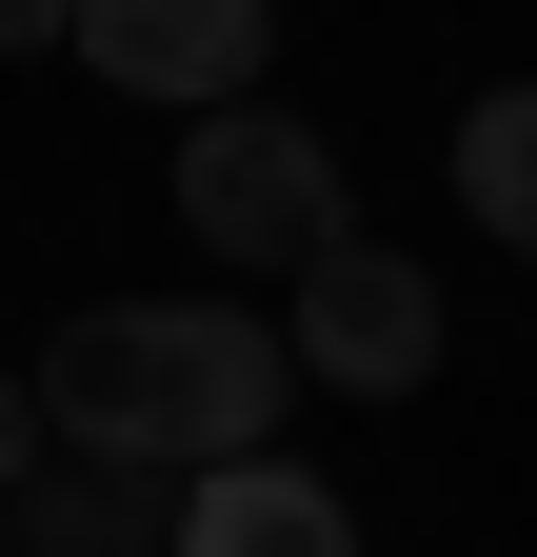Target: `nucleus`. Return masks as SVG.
Instances as JSON below:
<instances>
[{"instance_id": "f257e3e1", "label": "nucleus", "mask_w": 537, "mask_h": 557, "mask_svg": "<svg viewBox=\"0 0 537 557\" xmlns=\"http://www.w3.org/2000/svg\"><path fill=\"white\" fill-rule=\"evenodd\" d=\"M279 398H299V338L220 319V299H100V319L40 338V418L100 478H220V458L279 438Z\"/></svg>"}, {"instance_id": "f03ea898", "label": "nucleus", "mask_w": 537, "mask_h": 557, "mask_svg": "<svg viewBox=\"0 0 537 557\" xmlns=\"http://www.w3.org/2000/svg\"><path fill=\"white\" fill-rule=\"evenodd\" d=\"M179 220H199V259H279V278H319V259H339V160H319L299 120L220 100V120L179 139Z\"/></svg>"}, {"instance_id": "7ed1b4c3", "label": "nucleus", "mask_w": 537, "mask_h": 557, "mask_svg": "<svg viewBox=\"0 0 537 557\" xmlns=\"http://www.w3.org/2000/svg\"><path fill=\"white\" fill-rule=\"evenodd\" d=\"M80 60L120 100L220 120V100H259V60H279V0H80Z\"/></svg>"}, {"instance_id": "20e7f679", "label": "nucleus", "mask_w": 537, "mask_h": 557, "mask_svg": "<svg viewBox=\"0 0 537 557\" xmlns=\"http://www.w3.org/2000/svg\"><path fill=\"white\" fill-rule=\"evenodd\" d=\"M299 379H339V398H419V379H438V278L378 259V239H339V259L299 278Z\"/></svg>"}, {"instance_id": "39448f33", "label": "nucleus", "mask_w": 537, "mask_h": 557, "mask_svg": "<svg viewBox=\"0 0 537 557\" xmlns=\"http://www.w3.org/2000/svg\"><path fill=\"white\" fill-rule=\"evenodd\" d=\"M179 557H359V518H339V478H299L279 438H259V458H220L179 498Z\"/></svg>"}, {"instance_id": "423d86ee", "label": "nucleus", "mask_w": 537, "mask_h": 557, "mask_svg": "<svg viewBox=\"0 0 537 557\" xmlns=\"http://www.w3.org/2000/svg\"><path fill=\"white\" fill-rule=\"evenodd\" d=\"M458 199H478V220L537 259V81L517 100H478V120H458Z\"/></svg>"}, {"instance_id": "0eeeda50", "label": "nucleus", "mask_w": 537, "mask_h": 557, "mask_svg": "<svg viewBox=\"0 0 537 557\" xmlns=\"http://www.w3.org/2000/svg\"><path fill=\"white\" fill-rule=\"evenodd\" d=\"M21 458H40V379H0V498H21Z\"/></svg>"}, {"instance_id": "6e6552de", "label": "nucleus", "mask_w": 537, "mask_h": 557, "mask_svg": "<svg viewBox=\"0 0 537 557\" xmlns=\"http://www.w3.org/2000/svg\"><path fill=\"white\" fill-rule=\"evenodd\" d=\"M21 40H80V0H0V60H21Z\"/></svg>"}]
</instances>
